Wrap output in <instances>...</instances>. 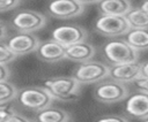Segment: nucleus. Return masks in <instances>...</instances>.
Segmentation results:
<instances>
[{
  "label": "nucleus",
  "mask_w": 148,
  "mask_h": 122,
  "mask_svg": "<svg viewBox=\"0 0 148 122\" xmlns=\"http://www.w3.org/2000/svg\"><path fill=\"white\" fill-rule=\"evenodd\" d=\"M44 87L50 92L54 100L72 101L77 99L81 84L73 76H58L44 82Z\"/></svg>",
  "instance_id": "obj_1"
},
{
  "label": "nucleus",
  "mask_w": 148,
  "mask_h": 122,
  "mask_svg": "<svg viewBox=\"0 0 148 122\" xmlns=\"http://www.w3.org/2000/svg\"><path fill=\"white\" fill-rule=\"evenodd\" d=\"M53 97L45 87L40 86H28L18 90L16 101L17 104L27 109L38 112L45 107H49L53 102Z\"/></svg>",
  "instance_id": "obj_2"
},
{
  "label": "nucleus",
  "mask_w": 148,
  "mask_h": 122,
  "mask_svg": "<svg viewBox=\"0 0 148 122\" xmlns=\"http://www.w3.org/2000/svg\"><path fill=\"white\" fill-rule=\"evenodd\" d=\"M103 54L111 64L138 62L139 59V52L125 39H116L106 43L103 46Z\"/></svg>",
  "instance_id": "obj_3"
},
{
  "label": "nucleus",
  "mask_w": 148,
  "mask_h": 122,
  "mask_svg": "<svg viewBox=\"0 0 148 122\" xmlns=\"http://www.w3.org/2000/svg\"><path fill=\"white\" fill-rule=\"evenodd\" d=\"M110 67L101 61L89 60L80 63L73 70V77L80 84L97 83L109 77Z\"/></svg>",
  "instance_id": "obj_4"
},
{
  "label": "nucleus",
  "mask_w": 148,
  "mask_h": 122,
  "mask_svg": "<svg viewBox=\"0 0 148 122\" xmlns=\"http://www.w3.org/2000/svg\"><path fill=\"white\" fill-rule=\"evenodd\" d=\"M46 24V16L40 12L23 9L18 10L10 18V25L17 32H28L34 33Z\"/></svg>",
  "instance_id": "obj_5"
},
{
  "label": "nucleus",
  "mask_w": 148,
  "mask_h": 122,
  "mask_svg": "<svg viewBox=\"0 0 148 122\" xmlns=\"http://www.w3.org/2000/svg\"><path fill=\"white\" fill-rule=\"evenodd\" d=\"M128 96V90L124 83L114 79L99 82L94 89V97L103 104H114L124 100Z\"/></svg>",
  "instance_id": "obj_6"
},
{
  "label": "nucleus",
  "mask_w": 148,
  "mask_h": 122,
  "mask_svg": "<svg viewBox=\"0 0 148 122\" xmlns=\"http://www.w3.org/2000/svg\"><path fill=\"white\" fill-rule=\"evenodd\" d=\"M95 30L106 37H117L126 35L131 26L125 16L118 15H101L95 21Z\"/></svg>",
  "instance_id": "obj_7"
},
{
  "label": "nucleus",
  "mask_w": 148,
  "mask_h": 122,
  "mask_svg": "<svg viewBox=\"0 0 148 122\" xmlns=\"http://www.w3.org/2000/svg\"><path fill=\"white\" fill-rule=\"evenodd\" d=\"M51 37V39L58 41L65 47H68L73 44L84 41L88 37V32L84 28L77 24H65L53 29Z\"/></svg>",
  "instance_id": "obj_8"
},
{
  "label": "nucleus",
  "mask_w": 148,
  "mask_h": 122,
  "mask_svg": "<svg viewBox=\"0 0 148 122\" xmlns=\"http://www.w3.org/2000/svg\"><path fill=\"white\" fill-rule=\"evenodd\" d=\"M6 44L16 56H20V55H25V54L36 52L40 43H39V39L34 33L17 32L10 36L7 39Z\"/></svg>",
  "instance_id": "obj_9"
},
{
  "label": "nucleus",
  "mask_w": 148,
  "mask_h": 122,
  "mask_svg": "<svg viewBox=\"0 0 148 122\" xmlns=\"http://www.w3.org/2000/svg\"><path fill=\"white\" fill-rule=\"evenodd\" d=\"M46 10L49 15L56 18H73L84 12V5L77 0H52Z\"/></svg>",
  "instance_id": "obj_10"
},
{
  "label": "nucleus",
  "mask_w": 148,
  "mask_h": 122,
  "mask_svg": "<svg viewBox=\"0 0 148 122\" xmlns=\"http://www.w3.org/2000/svg\"><path fill=\"white\" fill-rule=\"evenodd\" d=\"M140 76H141V63L140 62H131V63L110 66L109 77L117 82L125 84V83L134 82Z\"/></svg>",
  "instance_id": "obj_11"
},
{
  "label": "nucleus",
  "mask_w": 148,
  "mask_h": 122,
  "mask_svg": "<svg viewBox=\"0 0 148 122\" xmlns=\"http://www.w3.org/2000/svg\"><path fill=\"white\" fill-rule=\"evenodd\" d=\"M65 52H66V47L53 39L40 43L38 48L36 49L37 58L49 63H54L64 60Z\"/></svg>",
  "instance_id": "obj_12"
},
{
  "label": "nucleus",
  "mask_w": 148,
  "mask_h": 122,
  "mask_svg": "<svg viewBox=\"0 0 148 122\" xmlns=\"http://www.w3.org/2000/svg\"><path fill=\"white\" fill-rule=\"evenodd\" d=\"M125 112L136 119L148 117V93L139 91L130 96L125 104Z\"/></svg>",
  "instance_id": "obj_13"
},
{
  "label": "nucleus",
  "mask_w": 148,
  "mask_h": 122,
  "mask_svg": "<svg viewBox=\"0 0 148 122\" xmlns=\"http://www.w3.org/2000/svg\"><path fill=\"white\" fill-rule=\"evenodd\" d=\"M96 54V48L88 41H80L66 47L65 59L73 61V62H86L92 60L94 55Z\"/></svg>",
  "instance_id": "obj_14"
},
{
  "label": "nucleus",
  "mask_w": 148,
  "mask_h": 122,
  "mask_svg": "<svg viewBox=\"0 0 148 122\" xmlns=\"http://www.w3.org/2000/svg\"><path fill=\"white\" fill-rule=\"evenodd\" d=\"M72 116L65 109L53 107L52 105L38 112H35L32 122H71Z\"/></svg>",
  "instance_id": "obj_15"
},
{
  "label": "nucleus",
  "mask_w": 148,
  "mask_h": 122,
  "mask_svg": "<svg viewBox=\"0 0 148 122\" xmlns=\"http://www.w3.org/2000/svg\"><path fill=\"white\" fill-rule=\"evenodd\" d=\"M97 5L102 15L125 16L132 9V3L130 0H102Z\"/></svg>",
  "instance_id": "obj_16"
},
{
  "label": "nucleus",
  "mask_w": 148,
  "mask_h": 122,
  "mask_svg": "<svg viewBox=\"0 0 148 122\" xmlns=\"http://www.w3.org/2000/svg\"><path fill=\"white\" fill-rule=\"evenodd\" d=\"M125 40L138 52L148 49V29H130Z\"/></svg>",
  "instance_id": "obj_17"
},
{
  "label": "nucleus",
  "mask_w": 148,
  "mask_h": 122,
  "mask_svg": "<svg viewBox=\"0 0 148 122\" xmlns=\"http://www.w3.org/2000/svg\"><path fill=\"white\" fill-rule=\"evenodd\" d=\"M125 17L131 29H148V13L142 8H132Z\"/></svg>",
  "instance_id": "obj_18"
},
{
  "label": "nucleus",
  "mask_w": 148,
  "mask_h": 122,
  "mask_svg": "<svg viewBox=\"0 0 148 122\" xmlns=\"http://www.w3.org/2000/svg\"><path fill=\"white\" fill-rule=\"evenodd\" d=\"M18 89L9 81L0 82V105H6L16 99Z\"/></svg>",
  "instance_id": "obj_19"
},
{
  "label": "nucleus",
  "mask_w": 148,
  "mask_h": 122,
  "mask_svg": "<svg viewBox=\"0 0 148 122\" xmlns=\"http://www.w3.org/2000/svg\"><path fill=\"white\" fill-rule=\"evenodd\" d=\"M16 58L17 56L9 49L7 44L0 41V64H8Z\"/></svg>",
  "instance_id": "obj_20"
},
{
  "label": "nucleus",
  "mask_w": 148,
  "mask_h": 122,
  "mask_svg": "<svg viewBox=\"0 0 148 122\" xmlns=\"http://www.w3.org/2000/svg\"><path fill=\"white\" fill-rule=\"evenodd\" d=\"M21 3V0H0V13L12 10Z\"/></svg>",
  "instance_id": "obj_21"
},
{
  "label": "nucleus",
  "mask_w": 148,
  "mask_h": 122,
  "mask_svg": "<svg viewBox=\"0 0 148 122\" xmlns=\"http://www.w3.org/2000/svg\"><path fill=\"white\" fill-rule=\"evenodd\" d=\"M134 85L136 86V89L139 91L145 92V93H148V77L141 75L139 78H136L134 81Z\"/></svg>",
  "instance_id": "obj_22"
},
{
  "label": "nucleus",
  "mask_w": 148,
  "mask_h": 122,
  "mask_svg": "<svg viewBox=\"0 0 148 122\" xmlns=\"http://www.w3.org/2000/svg\"><path fill=\"white\" fill-rule=\"evenodd\" d=\"M15 112L14 107L9 106V105H0V122H5V120L12 115Z\"/></svg>",
  "instance_id": "obj_23"
},
{
  "label": "nucleus",
  "mask_w": 148,
  "mask_h": 122,
  "mask_svg": "<svg viewBox=\"0 0 148 122\" xmlns=\"http://www.w3.org/2000/svg\"><path fill=\"white\" fill-rule=\"evenodd\" d=\"M5 122H32V120L28 119L27 116H24V115L17 113V112L15 110L12 115H9V116L5 120Z\"/></svg>",
  "instance_id": "obj_24"
},
{
  "label": "nucleus",
  "mask_w": 148,
  "mask_h": 122,
  "mask_svg": "<svg viewBox=\"0 0 148 122\" xmlns=\"http://www.w3.org/2000/svg\"><path fill=\"white\" fill-rule=\"evenodd\" d=\"M97 122H128L124 116L120 115H108L97 120Z\"/></svg>",
  "instance_id": "obj_25"
},
{
  "label": "nucleus",
  "mask_w": 148,
  "mask_h": 122,
  "mask_svg": "<svg viewBox=\"0 0 148 122\" xmlns=\"http://www.w3.org/2000/svg\"><path fill=\"white\" fill-rule=\"evenodd\" d=\"M9 76H10V70L7 67V64H0V82L8 81Z\"/></svg>",
  "instance_id": "obj_26"
},
{
  "label": "nucleus",
  "mask_w": 148,
  "mask_h": 122,
  "mask_svg": "<svg viewBox=\"0 0 148 122\" xmlns=\"http://www.w3.org/2000/svg\"><path fill=\"white\" fill-rule=\"evenodd\" d=\"M8 35V29H7V25L5 24V22H2L0 20V41H2Z\"/></svg>",
  "instance_id": "obj_27"
},
{
  "label": "nucleus",
  "mask_w": 148,
  "mask_h": 122,
  "mask_svg": "<svg viewBox=\"0 0 148 122\" xmlns=\"http://www.w3.org/2000/svg\"><path fill=\"white\" fill-rule=\"evenodd\" d=\"M141 75L148 77V61L141 63Z\"/></svg>",
  "instance_id": "obj_28"
},
{
  "label": "nucleus",
  "mask_w": 148,
  "mask_h": 122,
  "mask_svg": "<svg viewBox=\"0 0 148 122\" xmlns=\"http://www.w3.org/2000/svg\"><path fill=\"white\" fill-rule=\"evenodd\" d=\"M77 1L86 6V5H91V3H98V2H101L102 0H77Z\"/></svg>",
  "instance_id": "obj_29"
},
{
  "label": "nucleus",
  "mask_w": 148,
  "mask_h": 122,
  "mask_svg": "<svg viewBox=\"0 0 148 122\" xmlns=\"http://www.w3.org/2000/svg\"><path fill=\"white\" fill-rule=\"evenodd\" d=\"M140 8H142L145 12L148 13V0H143L142 3H141V6H140Z\"/></svg>",
  "instance_id": "obj_30"
},
{
  "label": "nucleus",
  "mask_w": 148,
  "mask_h": 122,
  "mask_svg": "<svg viewBox=\"0 0 148 122\" xmlns=\"http://www.w3.org/2000/svg\"><path fill=\"white\" fill-rule=\"evenodd\" d=\"M142 122H148V117H146V119H143V121Z\"/></svg>",
  "instance_id": "obj_31"
}]
</instances>
